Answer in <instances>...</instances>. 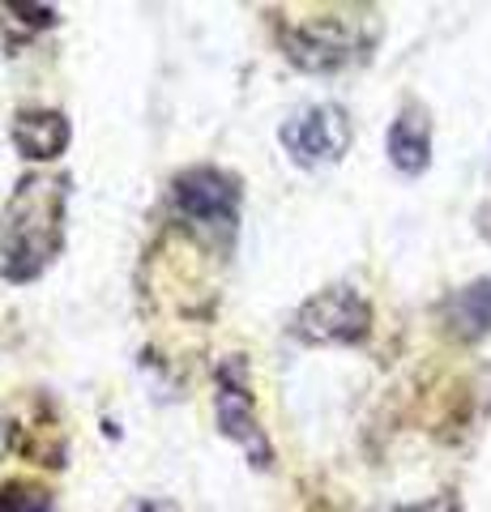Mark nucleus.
Listing matches in <instances>:
<instances>
[{
	"label": "nucleus",
	"instance_id": "obj_1",
	"mask_svg": "<svg viewBox=\"0 0 491 512\" xmlns=\"http://www.w3.org/2000/svg\"><path fill=\"white\" fill-rule=\"evenodd\" d=\"M60 244V184L30 180L13 197L5 227H0V252L13 278H30Z\"/></svg>",
	"mask_w": 491,
	"mask_h": 512
},
{
	"label": "nucleus",
	"instance_id": "obj_2",
	"mask_svg": "<svg viewBox=\"0 0 491 512\" xmlns=\"http://www.w3.org/2000/svg\"><path fill=\"white\" fill-rule=\"evenodd\" d=\"M368 303L359 299L351 286H329V291L312 295L295 316V333L304 342H359L368 333Z\"/></svg>",
	"mask_w": 491,
	"mask_h": 512
},
{
	"label": "nucleus",
	"instance_id": "obj_3",
	"mask_svg": "<svg viewBox=\"0 0 491 512\" xmlns=\"http://www.w3.org/2000/svg\"><path fill=\"white\" fill-rule=\"evenodd\" d=\"M282 146H287L299 163H334L342 150L351 146V124H346L342 107H312L304 116L282 124Z\"/></svg>",
	"mask_w": 491,
	"mask_h": 512
},
{
	"label": "nucleus",
	"instance_id": "obj_4",
	"mask_svg": "<svg viewBox=\"0 0 491 512\" xmlns=\"http://www.w3.org/2000/svg\"><path fill=\"white\" fill-rule=\"evenodd\" d=\"M176 201L197 222H231L235 214V184L218 171H188L176 184Z\"/></svg>",
	"mask_w": 491,
	"mask_h": 512
},
{
	"label": "nucleus",
	"instance_id": "obj_5",
	"mask_svg": "<svg viewBox=\"0 0 491 512\" xmlns=\"http://www.w3.org/2000/svg\"><path fill=\"white\" fill-rule=\"evenodd\" d=\"M389 154H393V167L398 171L419 175L427 167V154H432V128H427L423 111H406V116H398V124H393V133H389Z\"/></svg>",
	"mask_w": 491,
	"mask_h": 512
},
{
	"label": "nucleus",
	"instance_id": "obj_6",
	"mask_svg": "<svg viewBox=\"0 0 491 512\" xmlns=\"http://www.w3.org/2000/svg\"><path fill=\"white\" fill-rule=\"evenodd\" d=\"M218 406H223V427L227 436L244 440L257 457V466H265V453H261V440H257V423H252V410H248V393L244 384H227L223 380V393H218Z\"/></svg>",
	"mask_w": 491,
	"mask_h": 512
},
{
	"label": "nucleus",
	"instance_id": "obj_7",
	"mask_svg": "<svg viewBox=\"0 0 491 512\" xmlns=\"http://www.w3.org/2000/svg\"><path fill=\"white\" fill-rule=\"evenodd\" d=\"M65 137H69V128L60 116H22L18 124V146L30 154V158H56L60 146H65Z\"/></svg>",
	"mask_w": 491,
	"mask_h": 512
},
{
	"label": "nucleus",
	"instance_id": "obj_8",
	"mask_svg": "<svg viewBox=\"0 0 491 512\" xmlns=\"http://www.w3.org/2000/svg\"><path fill=\"white\" fill-rule=\"evenodd\" d=\"M453 325L462 333H487L491 329V282H479L453 299Z\"/></svg>",
	"mask_w": 491,
	"mask_h": 512
},
{
	"label": "nucleus",
	"instance_id": "obj_9",
	"mask_svg": "<svg viewBox=\"0 0 491 512\" xmlns=\"http://www.w3.org/2000/svg\"><path fill=\"white\" fill-rule=\"evenodd\" d=\"M0 512H47V500H43V491L13 487V491L0 495Z\"/></svg>",
	"mask_w": 491,
	"mask_h": 512
},
{
	"label": "nucleus",
	"instance_id": "obj_10",
	"mask_svg": "<svg viewBox=\"0 0 491 512\" xmlns=\"http://www.w3.org/2000/svg\"><path fill=\"white\" fill-rule=\"evenodd\" d=\"M402 512H449L445 504H423V508H402Z\"/></svg>",
	"mask_w": 491,
	"mask_h": 512
},
{
	"label": "nucleus",
	"instance_id": "obj_11",
	"mask_svg": "<svg viewBox=\"0 0 491 512\" xmlns=\"http://www.w3.org/2000/svg\"><path fill=\"white\" fill-rule=\"evenodd\" d=\"M158 512H171V508H167V504H163V508H158Z\"/></svg>",
	"mask_w": 491,
	"mask_h": 512
}]
</instances>
